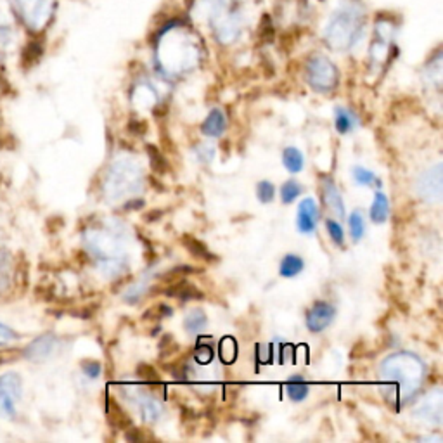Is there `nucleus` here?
<instances>
[{"label": "nucleus", "mask_w": 443, "mask_h": 443, "mask_svg": "<svg viewBox=\"0 0 443 443\" xmlns=\"http://www.w3.org/2000/svg\"><path fill=\"white\" fill-rule=\"evenodd\" d=\"M158 59L168 71H186L196 64L200 47L189 28L178 23L165 26L158 36Z\"/></svg>", "instance_id": "1"}, {"label": "nucleus", "mask_w": 443, "mask_h": 443, "mask_svg": "<svg viewBox=\"0 0 443 443\" xmlns=\"http://www.w3.org/2000/svg\"><path fill=\"white\" fill-rule=\"evenodd\" d=\"M366 11L357 2H343L331 12L324 28V38L335 51H348L362 38L366 28Z\"/></svg>", "instance_id": "2"}, {"label": "nucleus", "mask_w": 443, "mask_h": 443, "mask_svg": "<svg viewBox=\"0 0 443 443\" xmlns=\"http://www.w3.org/2000/svg\"><path fill=\"white\" fill-rule=\"evenodd\" d=\"M14 4L26 28L33 33H38L51 21L56 0H14Z\"/></svg>", "instance_id": "3"}, {"label": "nucleus", "mask_w": 443, "mask_h": 443, "mask_svg": "<svg viewBox=\"0 0 443 443\" xmlns=\"http://www.w3.org/2000/svg\"><path fill=\"white\" fill-rule=\"evenodd\" d=\"M23 395V379L18 372H5L0 376V416L14 419L18 403Z\"/></svg>", "instance_id": "4"}, {"label": "nucleus", "mask_w": 443, "mask_h": 443, "mask_svg": "<svg viewBox=\"0 0 443 443\" xmlns=\"http://www.w3.org/2000/svg\"><path fill=\"white\" fill-rule=\"evenodd\" d=\"M307 80L317 92H329L338 82V71L327 58L313 56L307 62Z\"/></svg>", "instance_id": "5"}, {"label": "nucleus", "mask_w": 443, "mask_h": 443, "mask_svg": "<svg viewBox=\"0 0 443 443\" xmlns=\"http://www.w3.org/2000/svg\"><path fill=\"white\" fill-rule=\"evenodd\" d=\"M396 28L388 19H378L374 26V40L371 45V58L376 62H386L395 51Z\"/></svg>", "instance_id": "6"}, {"label": "nucleus", "mask_w": 443, "mask_h": 443, "mask_svg": "<svg viewBox=\"0 0 443 443\" xmlns=\"http://www.w3.org/2000/svg\"><path fill=\"white\" fill-rule=\"evenodd\" d=\"M210 26L213 29L215 36H217V40L224 45H229L239 38V35L243 33L244 23L239 12L230 9L226 14H222L217 21L211 23Z\"/></svg>", "instance_id": "7"}, {"label": "nucleus", "mask_w": 443, "mask_h": 443, "mask_svg": "<svg viewBox=\"0 0 443 443\" xmlns=\"http://www.w3.org/2000/svg\"><path fill=\"white\" fill-rule=\"evenodd\" d=\"M419 196L426 203H440L442 200V163L429 167L424 173H421L418 180Z\"/></svg>", "instance_id": "8"}, {"label": "nucleus", "mask_w": 443, "mask_h": 443, "mask_svg": "<svg viewBox=\"0 0 443 443\" xmlns=\"http://www.w3.org/2000/svg\"><path fill=\"white\" fill-rule=\"evenodd\" d=\"M227 11H230V0H194L193 4L194 18L203 19L210 25Z\"/></svg>", "instance_id": "9"}, {"label": "nucleus", "mask_w": 443, "mask_h": 443, "mask_svg": "<svg viewBox=\"0 0 443 443\" xmlns=\"http://www.w3.org/2000/svg\"><path fill=\"white\" fill-rule=\"evenodd\" d=\"M336 310L331 303L317 302L312 309L307 312V327L312 333H320L326 327L331 326V322L335 320Z\"/></svg>", "instance_id": "10"}, {"label": "nucleus", "mask_w": 443, "mask_h": 443, "mask_svg": "<svg viewBox=\"0 0 443 443\" xmlns=\"http://www.w3.org/2000/svg\"><path fill=\"white\" fill-rule=\"evenodd\" d=\"M320 211L312 197H305L298 206V230L302 234H312L319 224Z\"/></svg>", "instance_id": "11"}, {"label": "nucleus", "mask_w": 443, "mask_h": 443, "mask_svg": "<svg viewBox=\"0 0 443 443\" xmlns=\"http://www.w3.org/2000/svg\"><path fill=\"white\" fill-rule=\"evenodd\" d=\"M56 350V338L52 335L38 336L35 342L29 343L25 350V357L32 362H44L49 357L52 355V352Z\"/></svg>", "instance_id": "12"}, {"label": "nucleus", "mask_w": 443, "mask_h": 443, "mask_svg": "<svg viewBox=\"0 0 443 443\" xmlns=\"http://www.w3.org/2000/svg\"><path fill=\"white\" fill-rule=\"evenodd\" d=\"M322 196H324V203L327 204V208H329L336 217L339 218L345 217V204H343V197L342 194H339L336 184L331 180V178H324Z\"/></svg>", "instance_id": "13"}, {"label": "nucleus", "mask_w": 443, "mask_h": 443, "mask_svg": "<svg viewBox=\"0 0 443 443\" xmlns=\"http://www.w3.org/2000/svg\"><path fill=\"white\" fill-rule=\"evenodd\" d=\"M227 128V118L222 109H213L201 125V132L206 137H220Z\"/></svg>", "instance_id": "14"}, {"label": "nucleus", "mask_w": 443, "mask_h": 443, "mask_svg": "<svg viewBox=\"0 0 443 443\" xmlns=\"http://www.w3.org/2000/svg\"><path fill=\"white\" fill-rule=\"evenodd\" d=\"M163 293L167 294V296H171V298H178V300H201L203 298V293H201L196 286L186 283V280H180V283L167 287Z\"/></svg>", "instance_id": "15"}, {"label": "nucleus", "mask_w": 443, "mask_h": 443, "mask_svg": "<svg viewBox=\"0 0 443 443\" xmlns=\"http://www.w3.org/2000/svg\"><path fill=\"white\" fill-rule=\"evenodd\" d=\"M108 414H109V424H113L118 429H128L132 428V419L128 418L127 412L120 407L115 398H108Z\"/></svg>", "instance_id": "16"}, {"label": "nucleus", "mask_w": 443, "mask_h": 443, "mask_svg": "<svg viewBox=\"0 0 443 443\" xmlns=\"http://www.w3.org/2000/svg\"><path fill=\"white\" fill-rule=\"evenodd\" d=\"M182 243H184V246H186L187 250H189V253L194 254L197 260H204V262H217V256H215V254L211 253V251L208 250L200 239H196V237L186 234V236L182 237Z\"/></svg>", "instance_id": "17"}, {"label": "nucleus", "mask_w": 443, "mask_h": 443, "mask_svg": "<svg viewBox=\"0 0 443 443\" xmlns=\"http://www.w3.org/2000/svg\"><path fill=\"white\" fill-rule=\"evenodd\" d=\"M357 123H359V120H357V115L353 111L345 108L335 109V125L339 134H350L357 127Z\"/></svg>", "instance_id": "18"}, {"label": "nucleus", "mask_w": 443, "mask_h": 443, "mask_svg": "<svg viewBox=\"0 0 443 443\" xmlns=\"http://www.w3.org/2000/svg\"><path fill=\"white\" fill-rule=\"evenodd\" d=\"M303 269H305V262H303L298 254H287V256H284L283 262H280L279 274L283 277H286V279H291V277L302 274Z\"/></svg>", "instance_id": "19"}, {"label": "nucleus", "mask_w": 443, "mask_h": 443, "mask_svg": "<svg viewBox=\"0 0 443 443\" xmlns=\"http://www.w3.org/2000/svg\"><path fill=\"white\" fill-rule=\"evenodd\" d=\"M286 392L287 396H289L293 402H302V400H305L307 396H309V385H307L303 376H293V378H289V381H287Z\"/></svg>", "instance_id": "20"}, {"label": "nucleus", "mask_w": 443, "mask_h": 443, "mask_svg": "<svg viewBox=\"0 0 443 443\" xmlns=\"http://www.w3.org/2000/svg\"><path fill=\"white\" fill-rule=\"evenodd\" d=\"M390 215V201L386 197V194L383 193H376L374 194V201H372L371 206V220L374 224H383L386 222Z\"/></svg>", "instance_id": "21"}, {"label": "nucleus", "mask_w": 443, "mask_h": 443, "mask_svg": "<svg viewBox=\"0 0 443 443\" xmlns=\"http://www.w3.org/2000/svg\"><path fill=\"white\" fill-rule=\"evenodd\" d=\"M206 324L208 317L201 309L191 310L186 315V319H184V327H186V331L189 335H197V333H201V331L206 327Z\"/></svg>", "instance_id": "22"}, {"label": "nucleus", "mask_w": 443, "mask_h": 443, "mask_svg": "<svg viewBox=\"0 0 443 443\" xmlns=\"http://www.w3.org/2000/svg\"><path fill=\"white\" fill-rule=\"evenodd\" d=\"M283 163L287 171H291V173H298V171L303 170L305 158H303L302 151L296 149V147H286L283 153Z\"/></svg>", "instance_id": "23"}, {"label": "nucleus", "mask_w": 443, "mask_h": 443, "mask_svg": "<svg viewBox=\"0 0 443 443\" xmlns=\"http://www.w3.org/2000/svg\"><path fill=\"white\" fill-rule=\"evenodd\" d=\"M145 151H147V156H149L151 160V168H153L156 173L165 175L170 171V163H168L167 158L163 156V153H160V149H158L156 145L147 144L145 145Z\"/></svg>", "instance_id": "24"}, {"label": "nucleus", "mask_w": 443, "mask_h": 443, "mask_svg": "<svg viewBox=\"0 0 443 443\" xmlns=\"http://www.w3.org/2000/svg\"><path fill=\"white\" fill-rule=\"evenodd\" d=\"M303 193V187L300 186L296 180H287L284 182L283 187H280V201L284 204H291L300 194Z\"/></svg>", "instance_id": "25"}, {"label": "nucleus", "mask_w": 443, "mask_h": 443, "mask_svg": "<svg viewBox=\"0 0 443 443\" xmlns=\"http://www.w3.org/2000/svg\"><path fill=\"white\" fill-rule=\"evenodd\" d=\"M348 227H350V234H352L353 241L362 239L363 232H366V222H363L362 213H360L359 210H355L348 217Z\"/></svg>", "instance_id": "26"}, {"label": "nucleus", "mask_w": 443, "mask_h": 443, "mask_svg": "<svg viewBox=\"0 0 443 443\" xmlns=\"http://www.w3.org/2000/svg\"><path fill=\"white\" fill-rule=\"evenodd\" d=\"M353 178H355V182L360 184V186H374V184L381 186V182L378 180V177H376L371 170H367V168L363 167L353 168Z\"/></svg>", "instance_id": "27"}, {"label": "nucleus", "mask_w": 443, "mask_h": 443, "mask_svg": "<svg viewBox=\"0 0 443 443\" xmlns=\"http://www.w3.org/2000/svg\"><path fill=\"white\" fill-rule=\"evenodd\" d=\"M256 197L258 201L263 204L274 201V197H276V187H274V184H270V182L267 180L260 182L256 186Z\"/></svg>", "instance_id": "28"}, {"label": "nucleus", "mask_w": 443, "mask_h": 443, "mask_svg": "<svg viewBox=\"0 0 443 443\" xmlns=\"http://www.w3.org/2000/svg\"><path fill=\"white\" fill-rule=\"evenodd\" d=\"M141 412L147 422H156L158 418H160V407H158L156 403H154V400L151 398L142 400Z\"/></svg>", "instance_id": "29"}, {"label": "nucleus", "mask_w": 443, "mask_h": 443, "mask_svg": "<svg viewBox=\"0 0 443 443\" xmlns=\"http://www.w3.org/2000/svg\"><path fill=\"white\" fill-rule=\"evenodd\" d=\"M9 279H11V263L5 253H0V293L8 289Z\"/></svg>", "instance_id": "30"}, {"label": "nucleus", "mask_w": 443, "mask_h": 443, "mask_svg": "<svg viewBox=\"0 0 443 443\" xmlns=\"http://www.w3.org/2000/svg\"><path fill=\"white\" fill-rule=\"evenodd\" d=\"M326 227H327V232H329L331 239H333V243L343 244V241H345V232H343L342 226H339L338 222L333 220V218H329V220H326Z\"/></svg>", "instance_id": "31"}, {"label": "nucleus", "mask_w": 443, "mask_h": 443, "mask_svg": "<svg viewBox=\"0 0 443 443\" xmlns=\"http://www.w3.org/2000/svg\"><path fill=\"white\" fill-rule=\"evenodd\" d=\"M19 335L14 329H11L9 326L0 322V346H9L14 342H18Z\"/></svg>", "instance_id": "32"}, {"label": "nucleus", "mask_w": 443, "mask_h": 443, "mask_svg": "<svg viewBox=\"0 0 443 443\" xmlns=\"http://www.w3.org/2000/svg\"><path fill=\"white\" fill-rule=\"evenodd\" d=\"M137 376L141 379H145V381H160V376H158L156 369L147 363H141L137 366Z\"/></svg>", "instance_id": "33"}, {"label": "nucleus", "mask_w": 443, "mask_h": 443, "mask_svg": "<svg viewBox=\"0 0 443 443\" xmlns=\"http://www.w3.org/2000/svg\"><path fill=\"white\" fill-rule=\"evenodd\" d=\"M82 371L87 378L95 379L101 376V363L95 362V360H85V362H82Z\"/></svg>", "instance_id": "34"}, {"label": "nucleus", "mask_w": 443, "mask_h": 443, "mask_svg": "<svg viewBox=\"0 0 443 443\" xmlns=\"http://www.w3.org/2000/svg\"><path fill=\"white\" fill-rule=\"evenodd\" d=\"M194 357H196V360L200 363H208V362H211V359H213V350H211V346L200 345L196 348Z\"/></svg>", "instance_id": "35"}, {"label": "nucleus", "mask_w": 443, "mask_h": 443, "mask_svg": "<svg viewBox=\"0 0 443 443\" xmlns=\"http://www.w3.org/2000/svg\"><path fill=\"white\" fill-rule=\"evenodd\" d=\"M145 130H147V125L145 121H139V120H130L128 121V132L134 135H144Z\"/></svg>", "instance_id": "36"}, {"label": "nucleus", "mask_w": 443, "mask_h": 443, "mask_svg": "<svg viewBox=\"0 0 443 443\" xmlns=\"http://www.w3.org/2000/svg\"><path fill=\"white\" fill-rule=\"evenodd\" d=\"M197 156L201 158V161H204V163H208V161H211V158H213V147H208V145H203L200 149V153H197Z\"/></svg>", "instance_id": "37"}, {"label": "nucleus", "mask_w": 443, "mask_h": 443, "mask_svg": "<svg viewBox=\"0 0 443 443\" xmlns=\"http://www.w3.org/2000/svg\"><path fill=\"white\" fill-rule=\"evenodd\" d=\"M142 206H144V201L134 200V201H130V203L125 204V210H141Z\"/></svg>", "instance_id": "38"}, {"label": "nucleus", "mask_w": 443, "mask_h": 443, "mask_svg": "<svg viewBox=\"0 0 443 443\" xmlns=\"http://www.w3.org/2000/svg\"><path fill=\"white\" fill-rule=\"evenodd\" d=\"M161 215H163V213H161V211H154V213H153V211H151V213L147 215V217H145V220H158V218H160Z\"/></svg>", "instance_id": "39"}, {"label": "nucleus", "mask_w": 443, "mask_h": 443, "mask_svg": "<svg viewBox=\"0 0 443 443\" xmlns=\"http://www.w3.org/2000/svg\"><path fill=\"white\" fill-rule=\"evenodd\" d=\"M244 2H248V0H244Z\"/></svg>", "instance_id": "40"}]
</instances>
